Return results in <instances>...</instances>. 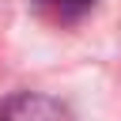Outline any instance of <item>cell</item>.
I'll return each mask as SVG.
<instances>
[{
  "mask_svg": "<svg viewBox=\"0 0 121 121\" xmlns=\"http://www.w3.org/2000/svg\"><path fill=\"white\" fill-rule=\"evenodd\" d=\"M38 4H42L53 19H79L95 0H38Z\"/></svg>",
  "mask_w": 121,
  "mask_h": 121,
  "instance_id": "2",
  "label": "cell"
},
{
  "mask_svg": "<svg viewBox=\"0 0 121 121\" xmlns=\"http://www.w3.org/2000/svg\"><path fill=\"white\" fill-rule=\"evenodd\" d=\"M0 121H72V113L49 95L19 91V95L0 98Z\"/></svg>",
  "mask_w": 121,
  "mask_h": 121,
  "instance_id": "1",
  "label": "cell"
}]
</instances>
